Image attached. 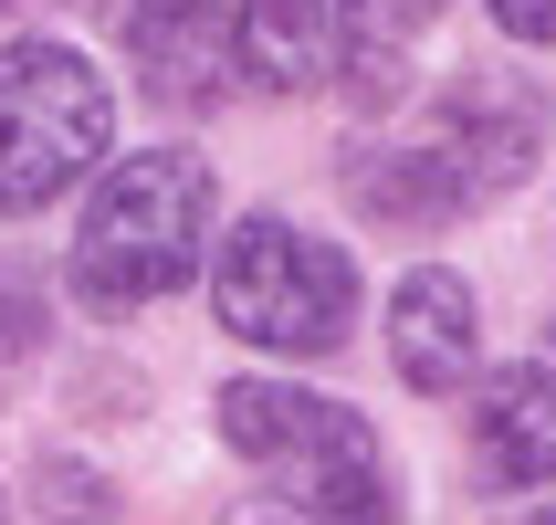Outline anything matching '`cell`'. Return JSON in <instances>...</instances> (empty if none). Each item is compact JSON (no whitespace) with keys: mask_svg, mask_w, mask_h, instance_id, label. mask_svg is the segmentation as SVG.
I'll use <instances>...</instances> for the list:
<instances>
[{"mask_svg":"<svg viewBox=\"0 0 556 525\" xmlns=\"http://www.w3.org/2000/svg\"><path fill=\"white\" fill-rule=\"evenodd\" d=\"M211 315L242 347H274V358H326L357 326V263L337 242H315L294 221H242L211 263Z\"/></svg>","mask_w":556,"mask_h":525,"instance_id":"277c9868","label":"cell"},{"mask_svg":"<svg viewBox=\"0 0 556 525\" xmlns=\"http://www.w3.org/2000/svg\"><path fill=\"white\" fill-rule=\"evenodd\" d=\"M200 252H211V168L179 148L116 158L85 200V232H74V295L105 315L157 305L200 274Z\"/></svg>","mask_w":556,"mask_h":525,"instance_id":"7a4b0ae2","label":"cell"},{"mask_svg":"<svg viewBox=\"0 0 556 525\" xmlns=\"http://www.w3.org/2000/svg\"><path fill=\"white\" fill-rule=\"evenodd\" d=\"M535 148H546V95L526 74H452L400 148L346 158V200L400 232H441V221L504 200L535 168Z\"/></svg>","mask_w":556,"mask_h":525,"instance_id":"6da1fadb","label":"cell"},{"mask_svg":"<svg viewBox=\"0 0 556 525\" xmlns=\"http://www.w3.org/2000/svg\"><path fill=\"white\" fill-rule=\"evenodd\" d=\"M368 53H378V0H242L231 11V63L274 95L357 85Z\"/></svg>","mask_w":556,"mask_h":525,"instance_id":"8992f818","label":"cell"},{"mask_svg":"<svg viewBox=\"0 0 556 525\" xmlns=\"http://www.w3.org/2000/svg\"><path fill=\"white\" fill-rule=\"evenodd\" d=\"M220 441L263 463V484L283 515H389V463L357 410L315 400V389H283V378H231L220 389Z\"/></svg>","mask_w":556,"mask_h":525,"instance_id":"3957f363","label":"cell"},{"mask_svg":"<svg viewBox=\"0 0 556 525\" xmlns=\"http://www.w3.org/2000/svg\"><path fill=\"white\" fill-rule=\"evenodd\" d=\"M472 441H483V473L494 484H546L556 473V368L526 358V368H504L472 410Z\"/></svg>","mask_w":556,"mask_h":525,"instance_id":"ba28073f","label":"cell"},{"mask_svg":"<svg viewBox=\"0 0 556 525\" xmlns=\"http://www.w3.org/2000/svg\"><path fill=\"white\" fill-rule=\"evenodd\" d=\"M0 11H11V0H0Z\"/></svg>","mask_w":556,"mask_h":525,"instance_id":"7c38bea8","label":"cell"},{"mask_svg":"<svg viewBox=\"0 0 556 525\" xmlns=\"http://www.w3.org/2000/svg\"><path fill=\"white\" fill-rule=\"evenodd\" d=\"M472 284L463 274H441V263H420V274L389 295V358H400V378L409 389H463V368H472Z\"/></svg>","mask_w":556,"mask_h":525,"instance_id":"52a82bcc","label":"cell"},{"mask_svg":"<svg viewBox=\"0 0 556 525\" xmlns=\"http://www.w3.org/2000/svg\"><path fill=\"white\" fill-rule=\"evenodd\" d=\"M94 22L116 32L126 53H148V42H168V32H189V22H211V0H85Z\"/></svg>","mask_w":556,"mask_h":525,"instance_id":"9c48e42d","label":"cell"},{"mask_svg":"<svg viewBox=\"0 0 556 525\" xmlns=\"http://www.w3.org/2000/svg\"><path fill=\"white\" fill-rule=\"evenodd\" d=\"M389 11H400V22H431V11H441V0H389Z\"/></svg>","mask_w":556,"mask_h":525,"instance_id":"8fae6325","label":"cell"},{"mask_svg":"<svg viewBox=\"0 0 556 525\" xmlns=\"http://www.w3.org/2000/svg\"><path fill=\"white\" fill-rule=\"evenodd\" d=\"M494 11V32H515V42H556V0H483Z\"/></svg>","mask_w":556,"mask_h":525,"instance_id":"30bf717a","label":"cell"},{"mask_svg":"<svg viewBox=\"0 0 556 525\" xmlns=\"http://www.w3.org/2000/svg\"><path fill=\"white\" fill-rule=\"evenodd\" d=\"M105 126H116V95L74 42H11L0 53V221L53 211L105 158Z\"/></svg>","mask_w":556,"mask_h":525,"instance_id":"5b68a950","label":"cell"}]
</instances>
